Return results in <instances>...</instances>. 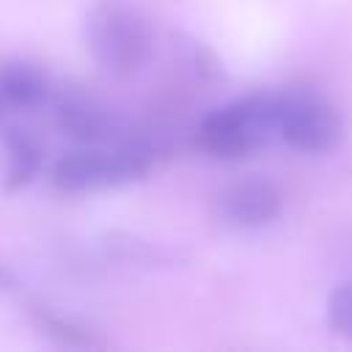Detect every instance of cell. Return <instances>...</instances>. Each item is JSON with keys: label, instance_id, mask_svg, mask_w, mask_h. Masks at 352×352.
Wrapping results in <instances>:
<instances>
[{"label": "cell", "instance_id": "5", "mask_svg": "<svg viewBox=\"0 0 352 352\" xmlns=\"http://www.w3.org/2000/svg\"><path fill=\"white\" fill-rule=\"evenodd\" d=\"M52 113L60 132L82 143L116 140L121 132L116 113L107 104H102L96 96L77 88H63L52 102Z\"/></svg>", "mask_w": 352, "mask_h": 352}, {"label": "cell", "instance_id": "3", "mask_svg": "<svg viewBox=\"0 0 352 352\" xmlns=\"http://www.w3.org/2000/svg\"><path fill=\"white\" fill-rule=\"evenodd\" d=\"M157 151L160 146L143 135H129L110 151H72L52 165V184L63 192L129 184L151 170Z\"/></svg>", "mask_w": 352, "mask_h": 352}, {"label": "cell", "instance_id": "8", "mask_svg": "<svg viewBox=\"0 0 352 352\" xmlns=\"http://www.w3.org/2000/svg\"><path fill=\"white\" fill-rule=\"evenodd\" d=\"M0 96L14 107H38L50 96V80L33 63L8 60L0 66Z\"/></svg>", "mask_w": 352, "mask_h": 352}, {"label": "cell", "instance_id": "10", "mask_svg": "<svg viewBox=\"0 0 352 352\" xmlns=\"http://www.w3.org/2000/svg\"><path fill=\"white\" fill-rule=\"evenodd\" d=\"M179 52H182L187 69H190L198 80H217V77L223 74V66H220L217 55H214L206 44H201L198 38L182 36V38H179Z\"/></svg>", "mask_w": 352, "mask_h": 352}, {"label": "cell", "instance_id": "7", "mask_svg": "<svg viewBox=\"0 0 352 352\" xmlns=\"http://www.w3.org/2000/svg\"><path fill=\"white\" fill-rule=\"evenodd\" d=\"M28 316L33 322V327L47 336L50 341L60 344V346H69V349H85V352H102V349H110V341L91 324L74 319V316H63L47 305H38L33 302L28 308Z\"/></svg>", "mask_w": 352, "mask_h": 352}, {"label": "cell", "instance_id": "1", "mask_svg": "<svg viewBox=\"0 0 352 352\" xmlns=\"http://www.w3.org/2000/svg\"><path fill=\"white\" fill-rule=\"evenodd\" d=\"M85 47L104 72L132 74L151 58L154 33L138 8L121 0H99L85 14Z\"/></svg>", "mask_w": 352, "mask_h": 352}, {"label": "cell", "instance_id": "4", "mask_svg": "<svg viewBox=\"0 0 352 352\" xmlns=\"http://www.w3.org/2000/svg\"><path fill=\"white\" fill-rule=\"evenodd\" d=\"M278 96V135L297 151L327 154L344 138L341 113L316 91L289 88Z\"/></svg>", "mask_w": 352, "mask_h": 352}, {"label": "cell", "instance_id": "6", "mask_svg": "<svg viewBox=\"0 0 352 352\" xmlns=\"http://www.w3.org/2000/svg\"><path fill=\"white\" fill-rule=\"evenodd\" d=\"M283 209L280 190L267 179H245L226 187L217 198V212L228 226L258 228L272 223Z\"/></svg>", "mask_w": 352, "mask_h": 352}, {"label": "cell", "instance_id": "9", "mask_svg": "<svg viewBox=\"0 0 352 352\" xmlns=\"http://www.w3.org/2000/svg\"><path fill=\"white\" fill-rule=\"evenodd\" d=\"M6 151H8V165L3 176V190L16 192L33 182L44 162V148L36 135L28 129H8L6 132Z\"/></svg>", "mask_w": 352, "mask_h": 352}, {"label": "cell", "instance_id": "2", "mask_svg": "<svg viewBox=\"0 0 352 352\" xmlns=\"http://www.w3.org/2000/svg\"><path fill=\"white\" fill-rule=\"evenodd\" d=\"M278 132V96L250 94L204 116L198 124V146L217 160H242L261 148Z\"/></svg>", "mask_w": 352, "mask_h": 352}, {"label": "cell", "instance_id": "12", "mask_svg": "<svg viewBox=\"0 0 352 352\" xmlns=\"http://www.w3.org/2000/svg\"><path fill=\"white\" fill-rule=\"evenodd\" d=\"M11 286H14V275H11L8 267L0 264V292H3V289H11Z\"/></svg>", "mask_w": 352, "mask_h": 352}, {"label": "cell", "instance_id": "11", "mask_svg": "<svg viewBox=\"0 0 352 352\" xmlns=\"http://www.w3.org/2000/svg\"><path fill=\"white\" fill-rule=\"evenodd\" d=\"M327 324L336 336L352 341V280L338 283L327 297Z\"/></svg>", "mask_w": 352, "mask_h": 352}]
</instances>
